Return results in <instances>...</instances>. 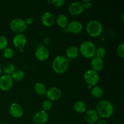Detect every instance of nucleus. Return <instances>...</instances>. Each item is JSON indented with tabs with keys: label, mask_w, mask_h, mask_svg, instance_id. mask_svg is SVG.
Listing matches in <instances>:
<instances>
[{
	"label": "nucleus",
	"mask_w": 124,
	"mask_h": 124,
	"mask_svg": "<svg viewBox=\"0 0 124 124\" xmlns=\"http://www.w3.org/2000/svg\"><path fill=\"white\" fill-rule=\"evenodd\" d=\"M24 77H25V74H24V71L21 70H15L11 75V78H12L13 81L14 80V81H18V82L21 81L22 80L24 79Z\"/></svg>",
	"instance_id": "obj_23"
},
{
	"label": "nucleus",
	"mask_w": 124,
	"mask_h": 124,
	"mask_svg": "<svg viewBox=\"0 0 124 124\" xmlns=\"http://www.w3.org/2000/svg\"><path fill=\"white\" fill-rule=\"evenodd\" d=\"M48 120V114L47 111L44 110L36 112L32 117V121L35 124H44Z\"/></svg>",
	"instance_id": "obj_12"
},
{
	"label": "nucleus",
	"mask_w": 124,
	"mask_h": 124,
	"mask_svg": "<svg viewBox=\"0 0 124 124\" xmlns=\"http://www.w3.org/2000/svg\"><path fill=\"white\" fill-rule=\"evenodd\" d=\"M34 90L38 95L43 96L46 94V92H47V88L44 84L41 82H38L35 83V84L34 85Z\"/></svg>",
	"instance_id": "obj_20"
},
{
	"label": "nucleus",
	"mask_w": 124,
	"mask_h": 124,
	"mask_svg": "<svg viewBox=\"0 0 124 124\" xmlns=\"http://www.w3.org/2000/svg\"><path fill=\"white\" fill-rule=\"evenodd\" d=\"M41 20L42 24L47 27H52L55 22L54 16L50 12H44L41 15Z\"/></svg>",
	"instance_id": "obj_15"
},
{
	"label": "nucleus",
	"mask_w": 124,
	"mask_h": 124,
	"mask_svg": "<svg viewBox=\"0 0 124 124\" xmlns=\"http://www.w3.org/2000/svg\"><path fill=\"white\" fill-rule=\"evenodd\" d=\"M27 39L23 33L16 34L13 39V44L15 47L19 50H23L26 46Z\"/></svg>",
	"instance_id": "obj_9"
},
{
	"label": "nucleus",
	"mask_w": 124,
	"mask_h": 124,
	"mask_svg": "<svg viewBox=\"0 0 124 124\" xmlns=\"http://www.w3.org/2000/svg\"><path fill=\"white\" fill-rule=\"evenodd\" d=\"M65 29L67 31H69L71 33L78 34L81 32L83 29V25L80 21H73L69 23V24Z\"/></svg>",
	"instance_id": "obj_13"
},
{
	"label": "nucleus",
	"mask_w": 124,
	"mask_h": 124,
	"mask_svg": "<svg viewBox=\"0 0 124 124\" xmlns=\"http://www.w3.org/2000/svg\"><path fill=\"white\" fill-rule=\"evenodd\" d=\"M13 85V79L11 76L3 75L0 77V89L2 91H8Z\"/></svg>",
	"instance_id": "obj_11"
},
{
	"label": "nucleus",
	"mask_w": 124,
	"mask_h": 124,
	"mask_svg": "<svg viewBox=\"0 0 124 124\" xmlns=\"http://www.w3.org/2000/svg\"><path fill=\"white\" fill-rule=\"evenodd\" d=\"M84 4L82 1H76L70 4L69 6V12L73 16L79 15L84 11Z\"/></svg>",
	"instance_id": "obj_7"
},
{
	"label": "nucleus",
	"mask_w": 124,
	"mask_h": 124,
	"mask_svg": "<svg viewBox=\"0 0 124 124\" xmlns=\"http://www.w3.org/2000/svg\"><path fill=\"white\" fill-rule=\"evenodd\" d=\"M96 46L93 42L90 41H85L80 45L79 48L82 56L87 59H92L95 56Z\"/></svg>",
	"instance_id": "obj_3"
},
{
	"label": "nucleus",
	"mask_w": 124,
	"mask_h": 124,
	"mask_svg": "<svg viewBox=\"0 0 124 124\" xmlns=\"http://www.w3.org/2000/svg\"><path fill=\"white\" fill-rule=\"evenodd\" d=\"M7 124V123H3V124Z\"/></svg>",
	"instance_id": "obj_35"
},
{
	"label": "nucleus",
	"mask_w": 124,
	"mask_h": 124,
	"mask_svg": "<svg viewBox=\"0 0 124 124\" xmlns=\"http://www.w3.org/2000/svg\"><path fill=\"white\" fill-rule=\"evenodd\" d=\"M96 111L98 115L102 118H108L114 113L113 105L109 101H100L97 104Z\"/></svg>",
	"instance_id": "obj_1"
},
{
	"label": "nucleus",
	"mask_w": 124,
	"mask_h": 124,
	"mask_svg": "<svg viewBox=\"0 0 124 124\" xmlns=\"http://www.w3.org/2000/svg\"><path fill=\"white\" fill-rule=\"evenodd\" d=\"M52 107V102L48 100V99H46V100L44 101L43 102L42 104V110L45 111H48L51 109Z\"/></svg>",
	"instance_id": "obj_28"
},
{
	"label": "nucleus",
	"mask_w": 124,
	"mask_h": 124,
	"mask_svg": "<svg viewBox=\"0 0 124 124\" xmlns=\"http://www.w3.org/2000/svg\"><path fill=\"white\" fill-rule=\"evenodd\" d=\"M2 67H1V65H0V75L2 73Z\"/></svg>",
	"instance_id": "obj_33"
},
{
	"label": "nucleus",
	"mask_w": 124,
	"mask_h": 124,
	"mask_svg": "<svg viewBox=\"0 0 124 124\" xmlns=\"http://www.w3.org/2000/svg\"><path fill=\"white\" fill-rule=\"evenodd\" d=\"M97 124H107V122L105 119H99L97 122Z\"/></svg>",
	"instance_id": "obj_32"
},
{
	"label": "nucleus",
	"mask_w": 124,
	"mask_h": 124,
	"mask_svg": "<svg viewBox=\"0 0 124 124\" xmlns=\"http://www.w3.org/2000/svg\"><path fill=\"white\" fill-rule=\"evenodd\" d=\"M84 79L88 85L95 86L98 84L100 80L99 73L96 72L92 69L87 70L84 75Z\"/></svg>",
	"instance_id": "obj_6"
},
{
	"label": "nucleus",
	"mask_w": 124,
	"mask_h": 124,
	"mask_svg": "<svg viewBox=\"0 0 124 124\" xmlns=\"http://www.w3.org/2000/svg\"><path fill=\"white\" fill-rule=\"evenodd\" d=\"M122 20L124 21V13L122 14Z\"/></svg>",
	"instance_id": "obj_34"
},
{
	"label": "nucleus",
	"mask_w": 124,
	"mask_h": 124,
	"mask_svg": "<svg viewBox=\"0 0 124 124\" xmlns=\"http://www.w3.org/2000/svg\"><path fill=\"white\" fill-rule=\"evenodd\" d=\"M74 110L78 113H84L87 111V105L85 103L81 101H78L74 104Z\"/></svg>",
	"instance_id": "obj_21"
},
{
	"label": "nucleus",
	"mask_w": 124,
	"mask_h": 124,
	"mask_svg": "<svg viewBox=\"0 0 124 124\" xmlns=\"http://www.w3.org/2000/svg\"><path fill=\"white\" fill-rule=\"evenodd\" d=\"M10 27L12 31L16 34L23 33L27 29V25L24 19L21 18H15L11 21Z\"/></svg>",
	"instance_id": "obj_5"
},
{
	"label": "nucleus",
	"mask_w": 124,
	"mask_h": 124,
	"mask_svg": "<svg viewBox=\"0 0 124 124\" xmlns=\"http://www.w3.org/2000/svg\"><path fill=\"white\" fill-rule=\"evenodd\" d=\"M51 3L54 6V7H62L65 3V0H53L51 1Z\"/></svg>",
	"instance_id": "obj_29"
},
{
	"label": "nucleus",
	"mask_w": 124,
	"mask_h": 124,
	"mask_svg": "<svg viewBox=\"0 0 124 124\" xmlns=\"http://www.w3.org/2000/svg\"><path fill=\"white\" fill-rule=\"evenodd\" d=\"M14 50L10 47H7L3 50V55L6 59H12L14 56Z\"/></svg>",
	"instance_id": "obj_26"
},
{
	"label": "nucleus",
	"mask_w": 124,
	"mask_h": 124,
	"mask_svg": "<svg viewBox=\"0 0 124 124\" xmlns=\"http://www.w3.org/2000/svg\"><path fill=\"white\" fill-rule=\"evenodd\" d=\"M16 67L14 64H11V63H7L4 65L2 68V71L4 72V75H12L13 72L16 70Z\"/></svg>",
	"instance_id": "obj_24"
},
{
	"label": "nucleus",
	"mask_w": 124,
	"mask_h": 124,
	"mask_svg": "<svg viewBox=\"0 0 124 124\" xmlns=\"http://www.w3.org/2000/svg\"><path fill=\"white\" fill-rule=\"evenodd\" d=\"M90 65L92 68V70H94L96 72H99L102 71L104 67V61L102 59L94 56L91 59Z\"/></svg>",
	"instance_id": "obj_17"
},
{
	"label": "nucleus",
	"mask_w": 124,
	"mask_h": 124,
	"mask_svg": "<svg viewBox=\"0 0 124 124\" xmlns=\"http://www.w3.org/2000/svg\"><path fill=\"white\" fill-rule=\"evenodd\" d=\"M8 40L4 35H0V50H4L7 47Z\"/></svg>",
	"instance_id": "obj_27"
},
{
	"label": "nucleus",
	"mask_w": 124,
	"mask_h": 124,
	"mask_svg": "<svg viewBox=\"0 0 124 124\" xmlns=\"http://www.w3.org/2000/svg\"><path fill=\"white\" fill-rule=\"evenodd\" d=\"M70 61L65 56H58L53 60L52 68L56 73L63 74L67 70Z\"/></svg>",
	"instance_id": "obj_2"
},
{
	"label": "nucleus",
	"mask_w": 124,
	"mask_h": 124,
	"mask_svg": "<svg viewBox=\"0 0 124 124\" xmlns=\"http://www.w3.org/2000/svg\"><path fill=\"white\" fill-rule=\"evenodd\" d=\"M106 49L104 47H99L96 48L95 56H94L98 57V58L103 59V58H105V56H106Z\"/></svg>",
	"instance_id": "obj_25"
},
{
	"label": "nucleus",
	"mask_w": 124,
	"mask_h": 124,
	"mask_svg": "<svg viewBox=\"0 0 124 124\" xmlns=\"http://www.w3.org/2000/svg\"><path fill=\"white\" fill-rule=\"evenodd\" d=\"M9 112L12 117L15 118H19L23 116L24 110L20 104L16 102H13L10 106Z\"/></svg>",
	"instance_id": "obj_14"
},
{
	"label": "nucleus",
	"mask_w": 124,
	"mask_h": 124,
	"mask_svg": "<svg viewBox=\"0 0 124 124\" xmlns=\"http://www.w3.org/2000/svg\"><path fill=\"white\" fill-rule=\"evenodd\" d=\"M36 59L39 61H45L50 56V51L46 46H40L36 48L35 52Z\"/></svg>",
	"instance_id": "obj_8"
},
{
	"label": "nucleus",
	"mask_w": 124,
	"mask_h": 124,
	"mask_svg": "<svg viewBox=\"0 0 124 124\" xmlns=\"http://www.w3.org/2000/svg\"><path fill=\"white\" fill-rule=\"evenodd\" d=\"M91 94L92 96L96 99H99L101 98L104 94V91L103 89L99 86H93L91 90Z\"/></svg>",
	"instance_id": "obj_22"
},
{
	"label": "nucleus",
	"mask_w": 124,
	"mask_h": 124,
	"mask_svg": "<svg viewBox=\"0 0 124 124\" xmlns=\"http://www.w3.org/2000/svg\"><path fill=\"white\" fill-rule=\"evenodd\" d=\"M86 31L92 37H98L102 33L103 26L99 21L91 20L87 23Z\"/></svg>",
	"instance_id": "obj_4"
},
{
	"label": "nucleus",
	"mask_w": 124,
	"mask_h": 124,
	"mask_svg": "<svg viewBox=\"0 0 124 124\" xmlns=\"http://www.w3.org/2000/svg\"><path fill=\"white\" fill-rule=\"evenodd\" d=\"M99 115L96 110L90 109L85 111L84 119L86 122L89 124H94L97 123L99 120Z\"/></svg>",
	"instance_id": "obj_16"
},
{
	"label": "nucleus",
	"mask_w": 124,
	"mask_h": 124,
	"mask_svg": "<svg viewBox=\"0 0 124 124\" xmlns=\"http://www.w3.org/2000/svg\"><path fill=\"white\" fill-rule=\"evenodd\" d=\"M79 50L76 46H71L67 48L66 57L70 61L76 59L79 56Z\"/></svg>",
	"instance_id": "obj_18"
},
{
	"label": "nucleus",
	"mask_w": 124,
	"mask_h": 124,
	"mask_svg": "<svg viewBox=\"0 0 124 124\" xmlns=\"http://www.w3.org/2000/svg\"><path fill=\"white\" fill-rule=\"evenodd\" d=\"M61 90L58 87H52L47 90L46 96L47 99L50 101H55L61 97Z\"/></svg>",
	"instance_id": "obj_10"
},
{
	"label": "nucleus",
	"mask_w": 124,
	"mask_h": 124,
	"mask_svg": "<svg viewBox=\"0 0 124 124\" xmlns=\"http://www.w3.org/2000/svg\"><path fill=\"white\" fill-rule=\"evenodd\" d=\"M56 23L59 27L65 29L69 24L67 16L64 14L59 15L56 18Z\"/></svg>",
	"instance_id": "obj_19"
},
{
	"label": "nucleus",
	"mask_w": 124,
	"mask_h": 124,
	"mask_svg": "<svg viewBox=\"0 0 124 124\" xmlns=\"http://www.w3.org/2000/svg\"><path fill=\"white\" fill-rule=\"evenodd\" d=\"M25 23H26L27 25H31V24H33V19L31 17H28V18H26V19L25 20Z\"/></svg>",
	"instance_id": "obj_31"
},
{
	"label": "nucleus",
	"mask_w": 124,
	"mask_h": 124,
	"mask_svg": "<svg viewBox=\"0 0 124 124\" xmlns=\"http://www.w3.org/2000/svg\"><path fill=\"white\" fill-rule=\"evenodd\" d=\"M117 54L121 58L124 57V46L123 43H121L118 46L117 48Z\"/></svg>",
	"instance_id": "obj_30"
}]
</instances>
